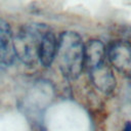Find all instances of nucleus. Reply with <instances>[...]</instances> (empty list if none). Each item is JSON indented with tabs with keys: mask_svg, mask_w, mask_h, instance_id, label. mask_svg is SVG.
I'll list each match as a JSON object with an SVG mask.
<instances>
[{
	"mask_svg": "<svg viewBox=\"0 0 131 131\" xmlns=\"http://www.w3.org/2000/svg\"><path fill=\"white\" fill-rule=\"evenodd\" d=\"M55 58L64 77L78 78L84 69V43L80 35L72 31L62 32L57 38Z\"/></svg>",
	"mask_w": 131,
	"mask_h": 131,
	"instance_id": "1",
	"label": "nucleus"
},
{
	"mask_svg": "<svg viewBox=\"0 0 131 131\" xmlns=\"http://www.w3.org/2000/svg\"><path fill=\"white\" fill-rule=\"evenodd\" d=\"M50 30L45 24L25 25L13 38V47L16 57L28 66L39 61V48L44 35Z\"/></svg>",
	"mask_w": 131,
	"mask_h": 131,
	"instance_id": "2",
	"label": "nucleus"
},
{
	"mask_svg": "<svg viewBox=\"0 0 131 131\" xmlns=\"http://www.w3.org/2000/svg\"><path fill=\"white\" fill-rule=\"evenodd\" d=\"M106 57L121 75L131 79V44L127 41H115L106 49Z\"/></svg>",
	"mask_w": 131,
	"mask_h": 131,
	"instance_id": "3",
	"label": "nucleus"
},
{
	"mask_svg": "<svg viewBox=\"0 0 131 131\" xmlns=\"http://www.w3.org/2000/svg\"><path fill=\"white\" fill-rule=\"evenodd\" d=\"M89 78L96 89L104 94H111L116 88V77L113 69L105 60L89 70Z\"/></svg>",
	"mask_w": 131,
	"mask_h": 131,
	"instance_id": "4",
	"label": "nucleus"
},
{
	"mask_svg": "<svg viewBox=\"0 0 131 131\" xmlns=\"http://www.w3.org/2000/svg\"><path fill=\"white\" fill-rule=\"evenodd\" d=\"M106 60V49L99 40H89L84 44V68L89 70Z\"/></svg>",
	"mask_w": 131,
	"mask_h": 131,
	"instance_id": "5",
	"label": "nucleus"
},
{
	"mask_svg": "<svg viewBox=\"0 0 131 131\" xmlns=\"http://www.w3.org/2000/svg\"><path fill=\"white\" fill-rule=\"evenodd\" d=\"M57 49V38L51 29L44 35L39 48V62L44 67H49L55 59Z\"/></svg>",
	"mask_w": 131,
	"mask_h": 131,
	"instance_id": "6",
	"label": "nucleus"
},
{
	"mask_svg": "<svg viewBox=\"0 0 131 131\" xmlns=\"http://www.w3.org/2000/svg\"><path fill=\"white\" fill-rule=\"evenodd\" d=\"M10 40H13L10 25L4 18L0 17V41H10Z\"/></svg>",
	"mask_w": 131,
	"mask_h": 131,
	"instance_id": "7",
	"label": "nucleus"
},
{
	"mask_svg": "<svg viewBox=\"0 0 131 131\" xmlns=\"http://www.w3.org/2000/svg\"><path fill=\"white\" fill-rule=\"evenodd\" d=\"M122 131H131V122H127Z\"/></svg>",
	"mask_w": 131,
	"mask_h": 131,
	"instance_id": "8",
	"label": "nucleus"
}]
</instances>
